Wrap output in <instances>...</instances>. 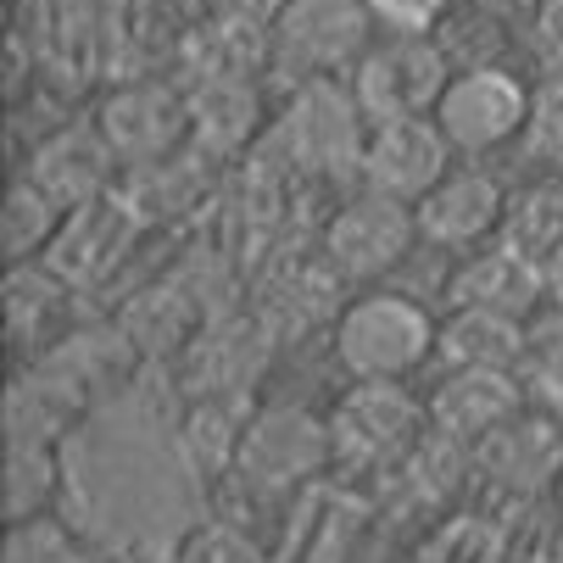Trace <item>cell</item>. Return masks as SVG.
Listing matches in <instances>:
<instances>
[{"mask_svg": "<svg viewBox=\"0 0 563 563\" xmlns=\"http://www.w3.org/2000/svg\"><path fill=\"white\" fill-rule=\"evenodd\" d=\"M435 341L441 318L396 285H363L330 318V357L346 379H413L435 363Z\"/></svg>", "mask_w": 563, "mask_h": 563, "instance_id": "cell-1", "label": "cell"}, {"mask_svg": "<svg viewBox=\"0 0 563 563\" xmlns=\"http://www.w3.org/2000/svg\"><path fill=\"white\" fill-rule=\"evenodd\" d=\"M385 34L374 0H285L268 29L263 78H285L290 90L352 78L363 51Z\"/></svg>", "mask_w": 563, "mask_h": 563, "instance_id": "cell-2", "label": "cell"}, {"mask_svg": "<svg viewBox=\"0 0 563 563\" xmlns=\"http://www.w3.org/2000/svg\"><path fill=\"white\" fill-rule=\"evenodd\" d=\"M318 252H324V263L352 285H385L390 274L408 268L413 252H424L419 240V218H413V201H396L385 190H346L324 223H318Z\"/></svg>", "mask_w": 563, "mask_h": 563, "instance_id": "cell-3", "label": "cell"}, {"mask_svg": "<svg viewBox=\"0 0 563 563\" xmlns=\"http://www.w3.org/2000/svg\"><path fill=\"white\" fill-rule=\"evenodd\" d=\"M530 90L536 78H525L514 62L457 67L435 101V123L463 163H492L503 151H519L530 123Z\"/></svg>", "mask_w": 563, "mask_h": 563, "instance_id": "cell-4", "label": "cell"}, {"mask_svg": "<svg viewBox=\"0 0 563 563\" xmlns=\"http://www.w3.org/2000/svg\"><path fill=\"white\" fill-rule=\"evenodd\" d=\"M452 73L457 67H452V56L441 51V40L430 29H385L363 51V62L352 67L346 90H352V101L368 123L419 118V112H435Z\"/></svg>", "mask_w": 563, "mask_h": 563, "instance_id": "cell-5", "label": "cell"}, {"mask_svg": "<svg viewBox=\"0 0 563 563\" xmlns=\"http://www.w3.org/2000/svg\"><path fill=\"white\" fill-rule=\"evenodd\" d=\"M335 468H385L430 435V408L408 379H346L330 408Z\"/></svg>", "mask_w": 563, "mask_h": 563, "instance_id": "cell-6", "label": "cell"}, {"mask_svg": "<svg viewBox=\"0 0 563 563\" xmlns=\"http://www.w3.org/2000/svg\"><path fill=\"white\" fill-rule=\"evenodd\" d=\"M90 118L107 134L123 179L140 174V168L168 163V156H179V151H190V90L168 85V78H156V73L101 90Z\"/></svg>", "mask_w": 563, "mask_h": 563, "instance_id": "cell-7", "label": "cell"}, {"mask_svg": "<svg viewBox=\"0 0 563 563\" xmlns=\"http://www.w3.org/2000/svg\"><path fill=\"white\" fill-rule=\"evenodd\" d=\"M324 468H335L330 413L263 408V413L246 419L240 457H234V479H240V486H252L257 497H285V492H301L307 479H318Z\"/></svg>", "mask_w": 563, "mask_h": 563, "instance_id": "cell-8", "label": "cell"}, {"mask_svg": "<svg viewBox=\"0 0 563 563\" xmlns=\"http://www.w3.org/2000/svg\"><path fill=\"white\" fill-rule=\"evenodd\" d=\"M508 190L486 163H457L413 201V218H419V240L424 252H441V257H463V252H479L503 240V218H508Z\"/></svg>", "mask_w": 563, "mask_h": 563, "instance_id": "cell-9", "label": "cell"}, {"mask_svg": "<svg viewBox=\"0 0 563 563\" xmlns=\"http://www.w3.org/2000/svg\"><path fill=\"white\" fill-rule=\"evenodd\" d=\"M424 408H430L435 441L474 452L530 408V374L525 368H441Z\"/></svg>", "mask_w": 563, "mask_h": 563, "instance_id": "cell-10", "label": "cell"}, {"mask_svg": "<svg viewBox=\"0 0 563 563\" xmlns=\"http://www.w3.org/2000/svg\"><path fill=\"white\" fill-rule=\"evenodd\" d=\"M452 163H457V151L446 145L435 112H419V118H379V123L363 129L357 185L385 190V196H396V201H419Z\"/></svg>", "mask_w": 563, "mask_h": 563, "instance_id": "cell-11", "label": "cell"}, {"mask_svg": "<svg viewBox=\"0 0 563 563\" xmlns=\"http://www.w3.org/2000/svg\"><path fill=\"white\" fill-rule=\"evenodd\" d=\"M23 174H29L56 207H67V212L90 207V201H101V196H112V190L123 185V168H118L107 134L96 129V118H85V123H56L51 134H40L34 151H29V163H23Z\"/></svg>", "mask_w": 563, "mask_h": 563, "instance_id": "cell-12", "label": "cell"}, {"mask_svg": "<svg viewBox=\"0 0 563 563\" xmlns=\"http://www.w3.org/2000/svg\"><path fill=\"white\" fill-rule=\"evenodd\" d=\"M552 268H541L536 257H525L508 240H492L479 252L452 257L441 301L446 307H492V312H514V318H536L547 301Z\"/></svg>", "mask_w": 563, "mask_h": 563, "instance_id": "cell-13", "label": "cell"}, {"mask_svg": "<svg viewBox=\"0 0 563 563\" xmlns=\"http://www.w3.org/2000/svg\"><path fill=\"white\" fill-rule=\"evenodd\" d=\"M140 234H145V223H140V212L129 207V196H123V185H118L112 196L67 212V223H62V234H56V246H51L45 263H51L73 290H85V285H101V279L140 246Z\"/></svg>", "mask_w": 563, "mask_h": 563, "instance_id": "cell-14", "label": "cell"}, {"mask_svg": "<svg viewBox=\"0 0 563 563\" xmlns=\"http://www.w3.org/2000/svg\"><path fill=\"white\" fill-rule=\"evenodd\" d=\"M263 73H201L190 90V145L212 163L240 156L257 140L263 123V96H257Z\"/></svg>", "mask_w": 563, "mask_h": 563, "instance_id": "cell-15", "label": "cell"}, {"mask_svg": "<svg viewBox=\"0 0 563 563\" xmlns=\"http://www.w3.org/2000/svg\"><path fill=\"white\" fill-rule=\"evenodd\" d=\"M474 463L508 492H552L563 474V413L525 408L486 446H474Z\"/></svg>", "mask_w": 563, "mask_h": 563, "instance_id": "cell-16", "label": "cell"}, {"mask_svg": "<svg viewBox=\"0 0 563 563\" xmlns=\"http://www.w3.org/2000/svg\"><path fill=\"white\" fill-rule=\"evenodd\" d=\"M530 318L492 312V307H446L441 312V368H525Z\"/></svg>", "mask_w": 563, "mask_h": 563, "instance_id": "cell-17", "label": "cell"}, {"mask_svg": "<svg viewBox=\"0 0 563 563\" xmlns=\"http://www.w3.org/2000/svg\"><path fill=\"white\" fill-rule=\"evenodd\" d=\"M503 240L536 257L541 268L563 263V168H536L525 185L508 190Z\"/></svg>", "mask_w": 563, "mask_h": 563, "instance_id": "cell-18", "label": "cell"}, {"mask_svg": "<svg viewBox=\"0 0 563 563\" xmlns=\"http://www.w3.org/2000/svg\"><path fill=\"white\" fill-rule=\"evenodd\" d=\"M67 223V207H56L29 174L12 179L7 190V212H0V246H7V268L18 263H45L56 234Z\"/></svg>", "mask_w": 563, "mask_h": 563, "instance_id": "cell-19", "label": "cell"}, {"mask_svg": "<svg viewBox=\"0 0 563 563\" xmlns=\"http://www.w3.org/2000/svg\"><path fill=\"white\" fill-rule=\"evenodd\" d=\"M51 492H56L51 446L40 435H12V463H7V514H12V525L34 519Z\"/></svg>", "mask_w": 563, "mask_h": 563, "instance_id": "cell-20", "label": "cell"}, {"mask_svg": "<svg viewBox=\"0 0 563 563\" xmlns=\"http://www.w3.org/2000/svg\"><path fill=\"white\" fill-rule=\"evenodd\" d=\"M525 163L530 168H563V78L541 73L530 90V123H525Z\"/></svg>", "mask_w": 563, "mask_h": 563, "instance_id": "cell-21", "label": "cell"}, {"mask_svg": "<svg viewBox=\"0 0 563 563\" xmlns=\"http://www.w3.org/2000/svg\"><path fill=\"white\" fill-rule=\"evenodd\" d=\"M174 563H268V552L234 519H207L174 547Z\"/></svg>", "mask_w": 563, "mask_h": 563, "instance_id": "cell-22", "label": "cell"}, {"mask_svg": "<svg viewBox=\"0 0 563 563\" xmlns=\"http://www.w3.org/2000/svg\"><path fill=\"white\" fill-rule=\"evenodd\" d=\"M525 45H530L541 73L563 78V0H536L525 12Z\"/></svg>", "mask_w": 563, "mask_h": 563, "instance_id": "cell-23", "label": "cell"}, {"mask_svg": "<svg viewBox=\"0 0 563 563\" xmlns=\"http://www.w3.org/2000/svg\"><path fill=\"white\" fill-rule=\"evenodd\" d=\"M552 563H563V525H558V536H552Z\"/></svg>", "mask_w": 563, "mask_h": 563, "instance_id": "cell-24", "label": "cell"}, {"mask_svg": "<svg viewBox=\"0 0 563 563\" xmlns=\"http://www.w3.org/2000/svg\"><path fill=\"white\" fill-rule=\"evenodd\" d=\"M552 503H558V514H563V474H558V486H552Z\"/></svg>", "mask_w": 563, "mask_h": 563, "instance_id": "cell-25", "label": "cell"}, {"mask_svg": "<svg viewBox=\"0 0 563 563\" xmlns=\"http://www.w3.org/2000/svg\"><path fill=\"white\" fill-rule=\"evenodd\" d=\"M503 7H514V12H530V7H536V0H503Z\"/></svg>", "mask_w": 563, "mask_h": 563, "instance_id": "cell-26", "label": "cell"}]
</instances>
